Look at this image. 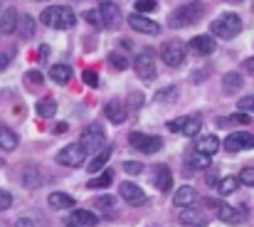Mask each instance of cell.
Returning <instances> with one entry per match:
<instances>
[{"mask_svg":"<svg viewBox=\"0 0 254 227\" xmlns=\"http://www.w3.org/2000/svg\"><path fill=\"white\" fill-rule=\"evenodd\" d=\"M17 25H20V35H22L25 40L35 35V20H32L30 15H25V17H20V22H17Z\"/></svg>","mask_w":254,"mask_h":227,"instance_id":"cell-31","label":"cell"},{"mask_svg":"<svg viewBox=\"0 0 254 227\" xmlns=\"http://www.w3.org/2000/svg\"><path fill=\"white\" fill-rule=\"evenodd\" d=\"M84 20L89 22V25H94V27H106V25H104V17H101L99 10H86Z\"/></svg>","mask_w":254,"mask_h":227,"instance_id":"cell-34","label":"cell"},{"mask_svg":"<svg viewBox=\"0 0 254 227\" xmlns=\"http://www.w3.org/2000/svg\"><path fill=\"white\" fill-rule=\"evenodd\" d=\"M79 144H82V149L86 153H94L96 155L99 151L106 149V134H104V129L99 124H91V126H86L84 131H82Z\"/></svg>","mask_w":254,"mask_h":227,"instance_id":"cell-4","label":"cell"},{"mask_svg":"<svg viewBox=\"0 0 254 227\" xmlns=\"http://www.w3.org/2000/svg\"><path fill=\"white\" fill-rule=\"evenodd\" d=\"M119 195H121L126 203H131V205H143V203H146V193H143L136 183H131V180H126V183L119 185Z\"/></svg>","mask_w":254,"mask_h":227,"instance_id":"cell-12","label":"cell"},{"mask_svg":"<svg viewBox=\"0 0 254 227\" xmlns=\"http://www.w3.org/2000/svg\"><path fill=\"white\" fill-rule=\"evenodd\" d=\"M128 25H131V30L143 32V35H158V32H161V25H158L156 20L141 15V12H131V15H128Z\"/></svg>","mask_w":254,"mask_h":227,"instance_id":"cell-10","label":"cell"},{"mask_svg":"<svg viewBox=\"0 0 254 227\" xmlns=\"http://www.w3.org/2000/svg\"><path fill=\"white\" fill-rule=\"evenodd\" d=\"M109 65H111L114 70H119V72L128 70V60H126L121 52H111V55H109Z\"/></svg>","mask_w":254,"mask_h":227,"instance_id":"cell-32","label":"cell"},{"mask_svg":"<svg viewBox=\"0 0 254 227\" xmlns=\"http://www.w3.org/2000/svg\"><path fill=\"white\" fill-rule=\"evenodd\" d=\"M64 225L67 227H94L96 225V215L91 213V210H72L69 215H67V220H64Z\"/></svg>","mask_w":254,"mask_h":227,"instance_id":"cell-13","label":"cell"},{"mask_svg":"<svg viewBox=\"0 0 254 227\" xmlns=\"http://www.w3.org/2000/svg\"><path fill=\"white\" fill-rule=\"evenodd\" d=\"M17 10L15 7H7L2 15H0V32L2 35H10V32H15L17 30Z\"/></svg>","mask_w":254,"mask_h":227,"instance_id":"cell-22","label":"cell"},{"mask_svg":"<svg viewBox=\"0 0 254 227\" xmlns=\"http://www.w3.org/2000/svg\"><path fill=\"white\" fill-rule=\"evenodd\" d=\"M237 185H240V178H237V175H227V178H222V180L217 183V190H220L222 195H230V193L237 190Z\"/></svg>","mask_w":254,"mask_h":227,"instance_id":"cell-30","label":"cell"},{"mask_svg":"<svg viewBox=\"0 0 254 227\" xmlns=\"http://www.w3.org/2000/svg\"><path fill=\"white\" fill-rule=\"evenodd\" d=\"M178 220L188 227H205L207 225V215H205L202 210H197L195 205H192V208H183V213H180Z\"/></svg>","mask_w":254,"mask_h":227,"instance_id":"cell-15","label":"cell"},{"mask_svg":"<svg viewBox=\"0 0 254 227\" xmlns=\"http://www.w3.org/2000/svg\"><path fill=\"white\" fill-rule=\"evenodd\" d=\"M210 32L220 40H232L242 32V17L235 15V12H222L217 20H212L210 25Z\"/></svg>","mask_w":254,"mask_h":227,"instance_id":"cell-2","label":"cell"},{"mask_svg":"<svg viewBox=\"0 0 254 227\" xmlns=\"http://www.w3.org/2000/svg\"><path fill=\"white\" fill-rule=\"evenodd\" d=\"M133 70L143 81H151L156 76V55L151 50H143L141 55H136L133 60Z\"/></svg>","mask_w":254,"mask_h":227,"instance_id":"cell-7","label":"cell"},{"mask_svg":"<svg viewBox=\"0 0 254 227\" xmlns=\"http://www.w3.org/2000/svg\"><path fill=\"white\" fill-rule=\"evenodd\" d=\"M114 203H116V200H114L111 195H104V198H99V200H96V208H101V210H109Z\"/></svg>","mask_w":254,"mask_h":227,"instance_id":"cell-42","label":"cell"},{"mask_svg":"<svg viewBox=\"0 0 254 227\" xmlns=\"http://www.w3.org/2000/svg\"><path fill=\"white\" fill-rule=\"evenodd\" d=\"M190 50H192L195 55H200V57L212 55V52H215V40H212V35H197V37H192V40H190Z\"/></svg>","mask_w":254,"mask_h":227,"instance_id":"cell-17","label":"cell"},{"mask_svg":"<svg viewBox=\"0 0 254 227\" xmlns=\"http://www.w3.org/2000/svg\"><path fill=\"white\" fill-rule=\"evenodd\" d=\"M47 55H50V47H47V45H42V47H40V57H42V60H45V57H47Z\"/></svg>","mask_w":254,"mask_h":227,"instance_id":"cell-49","label":"cell"},{"mask_svg":"<svg viewBox=\"0 0 254 227\" xmlns=\"http://www.w3.org/2000/svg\"><path fill=\"white\" fill-rule=\"evenodd\" d=\"M195 200H197V193H195L192 185H180V188L175 190V198H173V203H175L178 208H192Z\"/></svg>","mask_w":254,"mask_h":227,"instance_id":"cell-18","label":"cell"},{"mask_svg":"<svg viewBox=\"0 0 254 227\" xmlns=\"http://www.w3.org/2000/svg\"><path fill=\"white\" fill-rule=\"evenodd\" d=\"M245 70H247L250 75H254V57H250V60L245 62Z\"/></svg>","mask_w":254,"mask_h":227,"instance_id":"cell-48","label":"cell"},{"mask_svg":"<svg viewBox=\"0 0 254 227\" xmlns=\"http://www.w3.org/2000/svg\"><path fill=\"white\" fill-rule=\"evenodd\" d=\"M205 15V7L200 2H185L170 15V27H190Z\"/></svg>","mask_w":254,"mask_h":227,"instance_id":"cell-3","label":"cell"},{"mask_svg":"<svg viewBox=\"0 0 254 227\" xmlns=\"http://www.w3.org/2000/svg\"><path fill=\"white\" fill-rule=\"evenodd\" d=\"M200 129H202L200 116H180V119L168 121V131H173V134H183V136H190V139L197 136Z\"/></svg>","mask_w":254,"mask_h":227,"instance_id":"cell-6","label":"cell"},{"mask_svg":"<svg viewBox=\"0 0 254 227\" xmlns=\"http://www.w3.org/2000/svg\"><path fill=\"white\" fill-rule=\"evenodd\" d=\"M195 151L197 153H205V155H215L220 151V139L215 134H207V136H200L195 141Z\"/></svg>","mask_w":254,"mask_h":227,"instance_id":"cell-19","label":"cell"},{"mask_svg":"<svg viewBox=\"0 0 254 227\" xmlns=\"http://www.w3.org/2000/svg\"><path fill=\"white\" fill-rule=\"evenodd\" d=\"M185 45L183 42H178V40H170L166 42L163 47H161V60L168 65V67H180L183 62H185Z\"/></svg>","mask_w":254,"mask_h":227,"instance_id":"cell-9","label":"cell"},{"mask_svg":"<svg viewBox=\"0 0 254 227\" xmlns=\"http://www.w3.org/2000/svg\"><path fill=\"white\" fill-rule=\"evenodd\" d=\"M104 114H106V119H109L111 124H124V121H126V106H124L121 101H109V104L104 106Z\"/></svg>","mask_w":254,"mask_h":227,"instance_id":"cell-20","label":"cell"},{"mask_svg":"<svg viewBox=\"0 0 254 227\" xmlns=\"http://www.w3.org/2000/svg\"><path fill=\"white\" fill-rule=\"evenodd\" d=\"M64 131H67V124H57L55 126V134H64Z\"/></svg>","mask_w":254,"mask_h":227,"instance_id":"cell-50","label":"cell"},{"mask_svg":"<svg viewBox=\"0 0 254 227\" xmlns=\"http://www.w3.org/2000/svg\"><path fill=\"white\" fill-rule=\"evenodd\" d=\"M84 81L89 84V86H99V75L94 72V70H84Z\"/></svg>","mask_w":254,"mask_h":227,"instance_id":"cell-40","label":"cell"},{"mask_svg":"<svg viewBox=\"0 0 254 227\" xmlns=\"http://www.w3.org/2000/svg\"><path fill=\"white\" fill-rule=\"evenodd\" d=\"M99 12L104 17V25L106 27H116L119 20H121V12H119V5L114 0H101L99 2Z\"/></svg>","mask_w":254,"mask_h":227,"instance_id":"cell-14","label":"cell"},{"mask_svg":"<svg viewBox=\"0 0 254 227\" xmlns=\"http://www.w3.org/2000/svg\"><path fill=\"white\" fill-rule=\"evenodd\" d=\"M237 178H240V183L252 185V188H254V168H252V165H250V168H242V173H240Z\"/></svg>","mask_w":254,"mask_h":227,"instance_id":"cell-37","label":"cell"},{"mask_svg":"<svg viewBox=\"0 0 254 227\" xmlns=\"http://www.w3.org/2000/svg\"><path fill=\"white\" fill-rule=\"evenodd\" d=\"M175 94H178V91H175V86H168V89L158 91V94H156V99H158V101H163V99H168V96H175Z\"/></svg>","mask_w":254,"mask_h":227,"instance_id":"cell-44","label":"cell"},{"mask_svg":"<svg viewBox=\"0 0 254 227\" xmlns=\"http://www.w3.org/2000/svg\"><path fill=\"white\" fill-rule=\"evenodd\" d=\"M25 185H27V188H40V185H42L40 173H25Z\"/></svg>","mask_w":254,"mask_h":227,"instance_id":"cell-39","label":"cell"},{"mask_svg":"<svg viewBox=\"0 0 254 227\" xmlns=\"http://www.w3.org/2000/svg\"><path fill=\"white\" fill-rule=\"evenodd\" d=\"M215 215H217V220H222V223H227V225H240V223H242V213L235 210V208L227 205V203H215Z\"/></svg>","mask_w":254,"mask_h":227,"instance_id":"cell-16","label":"cell"},{"mask_svg":"<svg viewBox=\"0 0 254 227\" xmlns=\"http://www.w3.org/2000/svg\"><path fill=\"white\" fill-rule=\"evenodd\" d=\"M0 149L2 151H15L17 149V134L10 131L7 126H0Z\"/></svg>","mask_w":254,"mask_h":227,"instance_id":"cell-26","label":"cell"},{"mask_svg":"<svg viewBox=\"0 0 254 227\" xmlns=\"http://www.w3.org/2000/svg\"><path fill=\"white\" fill-rule=\"evenodd\" d=\"M240 111H245V114H254V94L250 96H245V99H240Z\"/></svg>","mask_w":254,"mask_h":227,"instance_id":"cell-38","label":"cell"},{"mask_svg":"<svg viewBox=\"0 0 254 227\" xmlns=\"http://www.w3.org/2000/svg\"><path fill=\"white\" fill-rule=\"evenodd\" d=\"M225 149L230 153H237V151H247V149H254V136L247 134V131H235L225 139Z\"/></svg>","mask_w":254,"mask_h":227,"instance_id":"cell-11","label":"cell"},{"mask_svg":"<svg viewBox=\"0 0 254 227\" xmlns=\"http://www.w3.org/2000/svg\"><path fill=\"white\" fill-rule=\"evenodd\" d=\"M156 185H158V190H163V193L170 190V185H173V173H170L168 165H158V168H156Z\"/></svg>","mask_w":254,"mask_h":227,"instance_id":"cell-24","label":"cell"},{"mask_svg":"<svg viewBox=\"0 0 254 227\" xmlns=\"http://www.w3.org/2000/svg\"><path fill=\"white\" fill-rule=\"evenodd\" d=\"M15 227H37V225H35V220H30V218H20V220L15 223Z\"/></svg>","mask_w":254,"mask_h":227,"instance_id":"cell-46","label":"cell"},{"mask_svg":"<svg viewBox=\"0 0 254 227\" xmlns=\"http://www.w3.org/2000/svg\"><path fill=\"white\" fill-rule=\"evenodd\" d=\"M192 168H210V155H205V153H192L190 155V160H188Z\"/></svg>","mask_w":254,"mask_h":227,"instance_id":"cell-33","label":"cell"},{"mask_svg":"<svg viewBox=\"0 0 254 227\" xmlns=\"http://www.w3.org/2000/svg\"><path fill=\"white\" fill-rule=\"evenodd\" d=\"M25 79H27V84H32V86H40V84H42V75H40V72H35V70H32V72H27Z\"/></svg>","mask_w":254,"mask_h":227,"instance_id":"cell-43","label":"cell"},{"mask_svg":"<svg viewBox=\"0 0 254 227\" xmlns=\"http://www.w3.org/2000/svg\"><path fill=\"white\" fill-rule=\"evenodd\" d=\"M111 153H114V151H111L109 146H106L104 151H99V153H96V155H94V158H91V163L86 165V170H89V173H99V170H101V168H104V165L109 163V158H111Z\"/></svg>","mask_w":254,"mask_h":227,"instance_id":"cell-27","label":"cell"},{"mask_svg":"<svg viewBox=\"0 0 254 227\" xmlns=\"http://www.w3.org/2000/svg\"><path fill=\"white\" fill-rule=\"evenodd\" d=\"M84 158L86 151L82 149V144H69V146H64L62 151L57 153V163L67 165V168H79L84 163Z\"/></svg>","mask_w":254,"mask_h":227,"instance_id":"cell-8","label":"cell"},{"mask_svg":"<svg viewBox=\"0 0 254 227\" xmlns=\"http://www.w3.org/2000/svg\"><path fill=\"white\" fill-rule=\"evenodd\" d=\"M50 79L55 81V84H69V79H72V67L69 65H55L52 70H50Z\"/></svg>","mask_w":254,"mask_h":227,"instance_id":"cell-23","label":"cell"},{"mask_svg":"<svg viewBox=\"0 0 254 227\" xmlns=\"http://www.w3.org/2000/svg\"><path fill=\"white\" fill-rule=\"evenodd\" d=\"M124 170H126L128 175H138V173H143V163H138V160H126V163H124Z\"/></svg>","mask_w":254,"mask_h":227,"instance_id":"cell-36","label":"cell"},{"mask_svg":"<svg viewBox=\"0 0 254 227\" xmlns=\"http://www.w3.org/2000/svg\"><path fill=\"white\" fill-rule=\"evenodd\" d=\"M230 121H235V124H245V126H247V124H250L252 119H250V116H247V114L242 111V114H235V116H230Z\"/></svg>","mask_w":254,"mask_h":227,"instance_id":"cell-45","label":"cell"},{"mask_svg":"<svg viewBox=\"0 0 254 227\" xmlns=\"http://www.w3.org/2000/svg\"><path fill=\"white\" fill-rule=\"evenodd\" d=\"M40 22L47 25V27H52V30H69V27L77 25V15L67 5H50V7L42 10Z\"/></svg>","mask_w":254,"mask_h":227,"instance_id":"cell-1","label":"cell"},{"mask_svg":"<svg viewBox=\"0 0 254 227\" xmlns=\"http://www.w3.org/2000/svg\"><path fill=\"white\" fill-rule=\"evenodd\" d=\"M55 114H57V101H55L52 96H45V99L37 101V116L50 119V116H55Z\"/></svg>","mask_w":254,"mask_h":227,"instance_id":"cell-28","label":"cell"},{"mask_svg":"<svg viewBox=\"0 0 254 227\" xmlns=\"http://www.w3.org/2000/svg\"><path fill=\"white\" fill-rule=\"evenodd\" d=\"M232 2H240V0H232Z\"/></svg>","mask_w":254,"mask_h":227,"instance_id":"cell-51","label":"cell"},{"mask_svg":"<svg viewBox=\"0 0 254 227\" xmlns=\"http://www.w3.org/2000/svg\"><path fill=\"white\" fill-rule=\"evenodd\" d=\"M128 144H131V149H136V151H141V153H156L163 149V141H161L158 136L141 134V131L128 134Z\"/></svg>","mask_w":254,"mask_h":227,"instance_id":"cell-5","label":"cell"},{"mask_svg":"<svg viewBox=\"0 0 254 227\" xmlns=\"http://www.w3.org/2000/svg\"><path fill=\"white\" fill-rule=\"evenodd\" d=\"M222 86H225L227 94L240 91V89H242V75H237V72H227V75L222 76Z\"/></svg>","mask_w":254,"mask_h":227,"instance_id":"cell-29","label":"cell"},{"mask_svg":"<svg viewBox=\"0 0 254 227\" xmlns=\"http://www.w3.org/2000/svg\"><path fill=\"white\" fill-rule=\"evenodd\" d=\"M114 183V170H104V173H99L96 178H91L89 183H86V188L89 190H101V188H109Z\"/></svg>","mask_w":254,"mask_h":227,"instance_id":"cell-25","label":"cell"},{"mask_svg":"<svg viewBox=\"0 0 254 227\" xmlns=\"http://www.w3.org/2000/svg\"><path fill=\"white\" fill-rule=\"evenodd\" d=\"M47 203H50V208H52V210H69V208H74V205H77V203H74V198H72V195H67V193H50Z\"/></svg>","mask_w":254,"mask_h":227,"instance_id":"cell-21","label":"cell"},{"mask_svg":"<svg viewBox=\"0 0 254 227\" xmlns=\"http://www.w3.org/2000/svg\"><path fill=\"white\" fill-rule=\"evenodd\" d=\"M10 65V55H0V70H5Z\"/></svg>","mask_w":254,"mask_h":227,"instance_id":"cell-47","label":"cell"},{"mask_svg":"<svg viewBox=\"0 0 254 227\" xmlns=\"http://www.w3.org/2000/svg\"><path fill=\"white\" fill-rule=\"evenodd\" d=\"M156 7H158V2H156V0H136V12H141V15L153 12Z\"/></svg>","mask_w":254,"mask_h":227,"instance_id":"cell-35","label":"cell"},{"mask_svg":"<svg viewBox=\"0 0 254 227\" xmlns=\"http://www.w3.org/2000/svg\"><path fill=\"white\" fill-rule=\"evenodd\" d=\"M12 205V195L7 190H0V210H7Z\"/></svg>","mask_w":254,"mask_h":227,"instance_id":"cell-41","label":"cell"}]
</instances>
